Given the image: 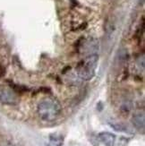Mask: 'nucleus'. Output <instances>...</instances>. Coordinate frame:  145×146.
<instances>
[{
  "mask_svg": "<svg viewBox=\"0 0 145 146\" xmlns=\"http://www.w3.org/2000/svg\"><path fill=\"white\" fill-rule=\"evenodd\" d=\"M99 139L105 146H115L116 135L109 132H102L99 134Z\"/></svg>",
  "mask_w": 145,
  "mask_h": 146,
  "instance_id": "obj_4",
  "label": "nucleus"
},
{
  "mask_svg": "<svg viewBox=\"0 0 145 146\" xmlns=\"http://www.w3.org/2000/svg\"><path fill=\"white\" fill-rule=\"evenodd\" d=\"M63 143H64V139L61 135L54 134L49 136L50 146H63Z\"/></svg>",
  "mask_w": 145,
  "mask_h": 146,
  "instance_id": "obj_6",
  "label": "nucleus"
},
{
  "mask_svg": "<svg viewBox=\"0 0 145 146\" xmlns=\"http://www.w3.org/2000/svg\"><path fill=\"white\" fill-rule=\"evenodd\" d=\"M0 101L3 104L15 105L17 102V97L15 92L9 89H2L0 90Z\"/></svg>",
  "mask_w": 145,
  "mask_h": 146,
  "instance_id": "obj_3",
  "label": "nucleus"
},
{
  "mask_svg": "<svg viewBox=\"0 0 145 146\" xmlns=\"http://www.w3.org/2000/svg\"><path fill=\"white\" fill-rule=\"evenodd\" d=\"M132 122L134 127L138 131H144V125H145V119H144V114L143 113H136L134 115L132 118Z\"/></svg>",
  "mask_w": 145,
  "mask_h": 146,
  "instance_id": "obj_5",
  "label": "nucleus"
},
{
  "mask_svg": "<svg viewBox=\"0 0 145 146\" xmlns=\"http://www.w3.org/2000/svg\"><path fill=\"white\" fill-rule=\"evenodd\" d=\"M99 56L97 54H91L87 56L78 65L76 71L79 77L85 81L91 80L96 73L98 66Z\"/></svg>",
  "mask_w": 145,
  "mask_h": 146,
  "instance_id": "obj_2",
  "label": "nucleus"
},
{
  "mask_svg": "<svg viewBox=\"0 0 145 146\" xmlns=\"http://www.w3.org/2000/svg\"><path fill=\"white\" fill-rule=\"evenodd\" d=\"M38 114L44 121H54L61 113L60 103L55 99L48 98L41 100L38 105Z\"/></svg>",
  "mask_w": 145,
  "mask_h": 146,
  "instance_id": "obj_1",
  "label": "nucleus"
}]
</instances>
